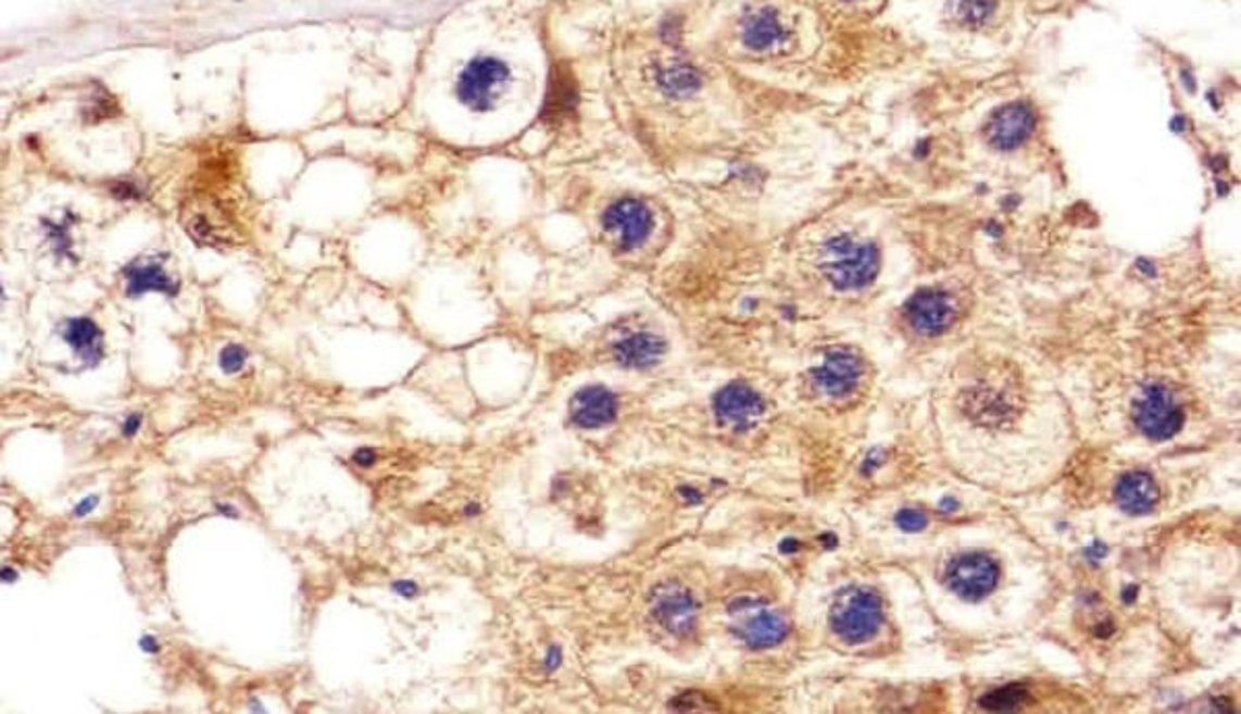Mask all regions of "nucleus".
I'll return each instance as SVG.
<instances>
[{
	"label": "nucleus",
	"instance_id": "13",
	"mask_svg": "<svg viewBox=\"0 0 1241 714\" xmlns=\"http://www.w3.org/2000/svg\"><path fill=\"white\" fill-rule=\"evenodd\" d=\"M1000 578V569L985 553H964L950 563L945 580L950 588L966 601L985 599Z\"/></svg>",
	"mask_w": 1241,
	"mask_h": 714
},
{
	"label": "nucleus",
	"instance_id": "22",
	"mask_svg": "<svg viewBox=\"0 0 1241 714\" xmlns=\"http://www.w3.org/2000/svg\"><path fill=\"white\" fill-rule=\"evenodd\" d=\"M1025 688L1020 686H1007L1004 690L989 693L981 700V706L989 709V711H1006V709H1014L1025 700Z\"/></svg>",
	"mask_w": 1241,
	"mask_h": 714
},
{
	"label": "nucleus",
	"instance_id": "31",
	"mask_svg": "<svg viewBox=\"0 0 1241 714\" xmlns=\"http://www.w3.org/2000/svg\"><path fill=\"white\" fill-rule=\"evenodd\" d=\"M0 576H2V583H4V585H13V583H17V578H20V574H17L11 565H4L2 572H0Z\"/></svg>",
	"mask_w": 1241,
	"mask_h": 714
},
{
	"label": "nucleus",
	"instance_id": "1",
	"mask_svg": "<svg viewBox=\"0 0 1241 714\" xmlns=\"http://www.w3.org/2000/svg\"><path fill=\"white\" fill-rule=\"evenodd\" d=\"M815 265L819 276L835 290L851 292L876 280L879 253L874 242L849 233H840L819 245Z\"/></svg>",
	"mask_w": 1241,
	"mask_h": 714
},
{
	"label": "nucleus",
	"instance_id": "9",
	"mask_svg": "<svg viewBox=\"0 0 1241 714\" xmlns=\"http://www.w3.org/2000/svg\"><path fill=\"white\" fill-rule=\"evenodd\" d=\"M812 386L824 398L842 400L849 398L865 379V365L855 352L838 348L824 354L819 365H815L810 373Z\"/></svg>",
	"mask_w": 1241,
	"mask_h": 714
},
{
	"label": "nucleus",
	"instance_id": "10",
	"mask_svg": "<svg viewBox=\"0 0 1241 714\" xmlns=\"http://www.w3.org/2000/svg\"><path fill=\"white\" fill-rule=\"evenodd\" d=\"M741 46L757 57H774L782 54L792 42L791 25L782 17L780 11L764 7L751 11L743 17L739 27Z\"/></svg>",
	"mask_w": 1241,
	"mask_h": 714
},
{
	"label": "nucleus",
	"instance_id": "4",
	"mask_svg": "<svg viewBox=\"0 0 1241 714\" xmlns=\"http://www.w3.org/2000/svg\"><path fill=\"white\" fill-rule=\"evenodd\" d=\"M656 226L659 214L642 197H620L606 208L602 216L604 240L620 255H634L648 247Z\"/></svg>",
	"mask_w": 1241,
	"mask_h": 714
},
{
	"label": "nucleus",
	"instance_id": "21",
	"mask_svg": "<svg viewBox=\"0 0 1241 714\" xmlns=\"http://www.w3.org/2000/svg\"><path fill=\"white\" fill-rule=\"evenodd\" d=\"M43 230L46 237L50 240L54 253L59 260L68 258L73 260V251H71V233H68V222H52V220H43Z\"/></svg>",
	"mask_w": 1241,
	"mask_h": 714
},
{
	"label": "nucleus",
	"instance_id": "32",
	"mask_svg": "<svg viewBox=\"0 0 1241 714\" xmlns=\"http://www.w3.org/2000/svg\"><path fill=\"white\" fill-rule=\"evenodd\" d=\"M849 2H851V0H849Z\"/></svg>",
	"mask_w": 1241,
	"mask_h": 714
},
{
	"label": "nucleus",
	"instance_id": "2",
	"mask_svg": "<svg viewBox=\"0 0 1241 714\" xmlns=\"http://www.w3.org/2000/svg\"><path fill=\"white\" fill-rule=\"evenodd\" d=\"M668 340L654 325L625 320L604 336V359L625 371H650L663 365Z\"/></svg>",
	"mask_w": 1241,
	"mask_h": 714
},
{
	"label": "nucleus",
	"instance_id": "3",
	"mask_svg": "<svg viewBox=\"0 0 1241 714\" xmlns=\"http://www.w3.org/2000/svg\"><path fill=\"white\" fill-rule=\"evenodd\" d=\"M728 629L751 650L780 647L789 636V622L782 613L750 594L732 597L727 603Z\"/></svg>",
	"mask_w": 1241,
	"mask_h": 714
},
{
	"label": "nucleus",
	"instance_id": "29",
	"mask_svg": "<svg viewBox=\"0 0 1241 714\" xmlns=\"http://www.w3.org/2000/svg\"><path fill=\"white\" fill-rule=\"evenodd\" d=\"M139 649L143 650V652H148V654H158V652H160V642H158L151 634H146V636L139 638Z\"/></svg>",
	"mask_w": 1241,
	"mask_h": 714
},
{
	"label": "nucleus",
	"instance_id": "28",
	"mask_svg": "<svg viewBox=\"0 0 1241 714\" xmlns=\"http://www.w3.org/2000/svg\"><path fill=\"white\" fill-rule=\"evenodd\" d=\"M141 423H143V416H141L139 412H133L130 416H127V421H125V425H123V435H125V437H133V435L139 431Z\"/></svg>",
	"mask_w": 1241,
	"mask_h": 714
},
{
	"label": "nucleus",
	"instance_id": "8",
	"mask_svg": "<svg viewBox=\"0 0 1241 714\" xmlns=\"http://www.w3.org/2000/svg\"><path fill=\"white\" fill-rule=\"evenodd\" d=\"M830 622L840 640L861 644L876 636L883 622V611L878 597L869 590H849L836 601Z\"/></svg>",
	"mask_w": 1241,
	"mask_h": 714
},
{
	"label": "nucleus",
	"instance_id": "6",
	"mask_svg": "<svg viewBox=\"0 0 1241 714\" xmlns=\"http://www.w3.org/2000/svg\"><path fill=\"white\" fill-rule=\"evenodd\" d=\"M514 86L510 65L497 57H476L462 68L455 82L457 100L472 112L494 110Z\"/></svg>",
	"mask_w": 1241,
	"mask_h": 714
},
{
	"label": "nucleus",
	"instance_id": "5",
	"mask_svg": "<svg viewBox=\"0 0 1241 714\" xmlns=\"http://www.w3.org/2000/svg\"><path fill=\"white\" fill-rule=\"evenodd\" d=\"M650 619L663 638L686 644L700 631L702 606L686 585L664 583L652 594Z\"/></svg>",
	"mask_w": 1241,
	"mask_h": 714
},
{
	"label": "nucleus",
	"instance_id": "25",
	"mask_svg": "<svg viewBox=\"0 0 1241 714\" xmlns=\"http://www.w3.org/2000/svg\"><path fill=\"white\" fill-rule=\"evenodd\" d=\"M98 503H100L98 496H87V498L82 499V501L73 508V518H86V516H89V514L98 508Z\"/></svg>",
	"mask_w": 1241,
	"mask_h": 714
},
{
	"label": "nucleus",
	"instance_id": "20",
	"mask_svg": "<svg viewBox=\"0 0 1241 714\" xmlns=\"http://www.w3.org/2000/svg\"><path fill=\"white\" fill-rule=\"evenodd\" d=\"M993 4L989 0H954V15L958 22L970 27L989 22Z\"/></svg>",
	"mask_w": 1241,
	"mask_h": 714
},
{
	"label": "nucleus",
	"instance_id": "30",
	"mask_svg": "<svg viewBox=\"0 0 1241 714\" xmlns=\"http://www.w3.org/2000/svg\"><path fill=\"white\" fill-rule=\"evenodd\" d=\"M215 512H217L220 516H226V518H238V510H236L235 505H230V503H217V505H215Z\"/></svg>",
	"mask_w": 1241,
	"mask_h": 714
},
{
	"label": "nucleus",
	"instance_id": "17",
	"mask_svg": "<svg viewBox=\"0 0 1241 714\" xmlns=\"http://www.w3.org/2000/svg\"><path fill=\"white\" fill-rule=\"evenodd\" d=\"M654 84L670 100H689L702 89V75L691 63L673 59L656 66Z\"/></svg>",
	"mask_w": 1241,
	"mask_h": 714
},
{
	"label": "nucleus",
	"instance_id": "18",
	"mask_svg": "<svg viewBox=\"0 0 1241 714\" xmlns=\"http://www.w3.org/2000/svg\"><path fill=\"white\" fill-rule=\"evenodd\" d=\"M578 110V89H576V82L574 75L559 66L551 79V87L547 93V102H544V118L555 127V125H563L572 121V114H576Z\"/></svg>",
	"mask_w": 1241,
	"mask_h": 714
},
{
	"label": "nucleus",
	"instance_id": "16",
	"mask_svg": "<svg viewBox=\"0 0 1241 714\" xmlns=\"http://www.w3.org/2000/svg\"><path fill=\"white\" fill-rule=\"evenodd\" d=\"M61 336L86 367H96L104 359L102 329L89 317H71L63 324Z\"/></svg>",
	"mask_w": 1241,
	"mask_h": 714
},
{
	"label": "nucleus",
	"instance_id": "11",
	"mask_svg": "<svg viewBox=\"0 0 1241 714\" xmlns=\"http://www.w3.org/2000/svg\"><path fill=\"white\" fill-rule=\"evenodd\" d=\"M1136 425L1146 437L1165 441L1181 431L1183 412L1165 386H1151L1136 402Z\"/></svg>",
	"mask_w": 1241,
	"mask_h": 714
},
{
	"label": "nucleus",
	"instance_id": "26",
	"mask_svg": "<svg viewBox=\"0 0 1241 714\" xmlns=\"http://www.w3.org/2000/svg\"><path fill=\"white\" fill-rule=\"evenodd\" d=\"M393 592L404 597V599H414L418 594V586L412 580H398V583H393Z\"/></svg>",
	"mask_w": 1241,
	"mask_h": 714
},
{
	"label": "nucleus",
	"instance_id": "12",
	"mask_svg": "<svg viewBox=\"0 0 1241 714\" xmlns=\"http://www.w3.org/2000/svg\"><path fill=\"white\" fill-rule=\"evenodd\" d=\"M619 396L606 386L592 384L579 388L569 400V421L581 431H599L613 425L619 416Z\"/></svg>",
	"mask_w": 1241,
	"mask_h": 714
},
{
	"label": "nucleus",
	"instance_id": "7",
	"mask_svg": "<svg viewBox=\"0 0 1241 714\" xmlns=\"http://www.w3.org/2000/svg\"><path fill=\"white\" fill-rule=\"evenodd\" d=\"M766 400L745 381H730L712 400V412L723 431L748 435L764 421Z\"/></svg>",
	"mask_w": 1241,
	"mask_h": 714
},
{
	"label": "nucleus",
	"instance_id": "19",
	"mask_svg": "<svg viewBox=\"0 0 1241 714\" xmlns=\"http://www.w3.org/2000/svg\"><path fill=\"white\" fill-rule=\"evenodd\" d=\"M1117 503L1128 514H1149L1158 501V487L1153 476L1146 473H1132L1124 476L1117 485Z\"/></svg>",
	"mask_w": 1241,
	"mask_h": 714
},
{
	"label": "nucleus",
	"instance_id": "15",
	"mask_svg": "<svg viewBox=\"0 0 1241 714\" xmlns=\"http://www.w3.org/2000/svg\"><path fill=\"white\" fill-rule=\"evenodd\" d=\"M123 276H125L129 299H139L148 292H160L166 297L178 295V284L166 274L162 263L146 260L133 261L123 270Z\"/></svg>",
	"mask_w": 1241,
	"mask_h": 714
},
{
	"label": "nucleus",
	"instance_id": "23",
	"mask_svg": "<svg viewBox=\"0 0 1241 714\" xmlns=\"http://www.w3.org/2000/svg\"><path fill=\"white\" fill-rule=\"evenodd\" d=\"M247 359H249L247 348L238 347V345H228V347L222 348V352H220V368H222L224 373H228V375H235V373L245 368Z\"/></svg>",
	"mask_w": 1241,
	"mask_h": 714
},
{
	"label": "nucleus",
	"instance_id": "27",
	"mask_svg": "<svg viewBox=\"0 0 1241 714\" xmlns=\"http://www.w3.org/2000/svg\"><path fill=\"white\" fill-rule=\"evenodd\" d=\"M375 460H377V452H375L373 448H361V450L354 452V462H356L359 466H363V468L373 466Z\"/></svg>",
	"mask_w": 1241,
	"mask_h": 714
},
{
	"label": "nucleus",
	"instance_id": "14",
	"mask_svg": "<svg viewBox=\"0 0 1241 714\" xmlns=\"http://www.w3.org/2000/svg\"><path fill=\"white\" fill-rule=\"evenodd\" d=\"M958 306L950 292L943 290H920L906 304V315L911 325L925 334L938 336L956 320Z\"/></svg>",
	"mask_w": 1241,
	"mask_h": 714
},
{
	"label": "nucleus",
	"instance_id": "24",
	"mask_svg": "<svg viewBox=\"0 0 1241 714\" xmlns=\"http://www.w3.org/2000/svg\"><path fill=\"white\" fill-rule=\"evenodd\" d=\"M897 522H899L900 528L906 533H919L927 526V516L917 510H904V512H900Z\"/></svg>",
	"mask_w": 1241,
	"mask_h": 714
}]
</instances>
